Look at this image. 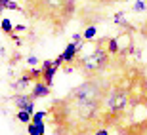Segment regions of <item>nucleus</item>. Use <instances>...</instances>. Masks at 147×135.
<instances>
[{
    "label": "nucleus",
    "mask_w": 147,
    "mask_h": 135,
    "mask_svg": "<svg viewBox=\"0 0 147 135\" xmlns=\"http://www.w3.org/2000/svg\"><path fill=\"white\" fill-rule=\"evenodd\" d=\"M103 76L86 78L59 101H54L48 112L54 116V135H86L101 124L103 101L109 90Z\"/></svg>",
    "instance_id": "f257e3e1"
},
{
    "label": "nucleus",
    "mask_w": 147,
    "mask_h": 135,
    "mask_svg": "<svg viewBox=\"0 0 147 135\" xmlns=\"http://www.w3.org/2000/svg\"><path fill=\"white\" fill-rule=\"evenodd\" d=\"M23 11L31 19L48 25L54 33H63L76 11V0H23Z\"/></svg>",
    "instance_id": "f03ea898"
},
{
    "label": "nucleus",
    "mask_w": 147,
    "mask_h": 135,
    "mask_svg": "<svg viewBox=\"0 0 147 135\" xmlns=\"http://www.w3.org/2000/svg\"><path fill=\"white\" fill-rule=\"evenodd\" d=\"M105 42H107V38H105V40H96L94 49L90 51V53L82 55V57H76L75 69H78L82 74L86 76V78L103 74L105 69L109 67L111 57H113V55L109 53V49H107Z\"/></svg>",
    "instance_id": "7ed1b4c3"
},
{
    "label": "nucleus",
    "mask_w": 147,
    "mask_h": 135,
    "mask_svg": "<svg viewBox=\"0 0 147 135\" xmlns=\"http://www.w3.org/2000/svg\"><path fill=\"white\" fill-rule=\"evenodd\" d=\"M33 99H40V97H48L50 95V86L48 84H44L42 80H36V84H34L33 88Z\"/></svg>",
    "instance_id": "20e7f679"
},
{
    "label": "nucleus",
    "mask_w": 147,
    "mask_h": 135,
    "mask_svg": "<svg viewBox=\"0 0 147 135\" xmlns=\"http://www.w3.org/2000/svg\"><path fill=\"white\" fill-rule=\"evenodd\" d=\"M27 131L31 135H44V122H38V124L29 122L27 124Z\"/></svg>",
    "instance_id": "39448f33"
},
{
    "label": "nucleus",
    "mask_w": 147,
    "mask_h": 135,
    "mask_svg": "<svg viewBox=\"0 0 147 135\" xmlns=\"http://www.w3.org/2000/svg\"><path fill=\"white\" fill-rule=\"evenodd\" d=\"M113 19H115V23H117V25H120L122 29H130V23L126 21V15H124V11H117Z\"/></svg>",
    "instance_id": "423d86ee"
},
{
    "label": "nucleus",
    "mask_w": 147,
    "mask_h": 135,
    "mask_svg": "<svg viewBox=\"0 0 147 135\" xmlns=\"http://www.w3.org/2000/svg\"><path fill=\"white\" fill-rule=\"evenodd\" d=\"M0 31L6 33V34H11L13 33V23H11L10 19H2V21H0Z\"/></svg>",
    "instance_id": "0eeeda50"
},
{
    "label": "nucleus",
    "mask_w": 147,
    "mask_h": 135,
    "mask_svg": "<svg viewBox=\"0 0 147 135\" xmlns=\"http://www.w3.org/2000/svg\"><path fill=\"white\" fill-rule=\"evenodd\" d=\"M17 120L23 122V124H29V122L33 120V114H29L27 110H19V112H17Z\"/></svg>",
    "instance_id": "6e6552de"
},
{
    "label": "nucleus",
    "mask_w": 147,
    "mask_h": 135,
    "mask_svg": "<svg viewBox=\"0 0 147 135\" xmlns=\"http://www.w3.org/2000/svg\"><path fill=\"white\" fill-rule=\"evenodd\" d=\"M94 36H96V27H86V31L82 33V38H84V42L92 40Z\"/></svg>",
    "instance_id": "1a4fd4ad"
},
{
    "label": "nucleus",
    "mask_w": 147,
    "mask_h": 135,
    "mask_svg": "<svg viewBox=\"0 0 147 135\" xmlns=\"http://www.w3.org/2000/svg\"><path fill=\"white\" fill-rule=\"evenodd\" d=\"M132 10L134 11H147V4L143 0H136V4L132 6Z\"/></svg>",
    "instance_id": "9d476101"
},
{
    "label": "nucleus",
    "mask_w": 147,
    "mask_h": 135,
    "mask_svg": "<svg viewBox=\"0 0 147 135\" xmlns=\"http://www.w3.org/2000/svg\"><path fill=\"white\" fill-rule=\"evenodd\" d=\"M6 10H16V11H23V8L17 2H13V0H10L8 4H6Z\"/></svg>",
    "instance_id": "9b49d317"
},
{
    "label": "nucleus",
    "mask_w": 147,
    "mask_h": 135,
    "mask_svg": "<svg viewBox=\"0 0 147 135\" xmlns=\"http://www.w3.org/2000/svg\"><path fill=\"white\" fill-rule=\"evenodd\" d=\"M94 4H98V6H109L113 4V2H124V0H92Z\"/></svg>",
    "instance_id": "f8f14e48"
},
{
    "label": "nucleus",
    "mask_w": 147,
    "mask_h": 135,
    "mask_svg": "<svg viewBox=\"0 0 147 135\" xmlns=\"http://www.w3.org/2000/svg\"><path fill=\"white\" fill-rule=\"evenodd\" d=\"M44 116H46V112H34V114H33V120H31V122L38 124V122H42V120H44Z\"/></svg>",
    "instance_id": "ddd939ff"
},
{
    "label": "nucleus",
    "mask_w": 147,
    "mask_h": 135,
    "mask_svg": "<svg viewBox=\"0 0 147 135\" xmlns=\"http://www.w3.org/2000/svg\"><path fill=\"white\" fill-rule=\"evenodd\" d=\"M23 110H27V112H29V114H34V103H33V101H31V103H29V105H27V107L23 108Z\"/></svg>",
    "instance_id": "4468645a"
},
{
    "label": "nucleus",
    "mask_w": 147,
    "mask_h": 135,
    "mask_svg": "<svg viewBox=\"0 0 147 135\" xmlns=\"http://www.w3.org/2000/svg\"><path fill=\"white\" fill-rule=\"evenodd\" d=\"M94 135H109V131L105 130V128H98V130L94 131Z\"/></svg>",
    "instance_id": "2eb2a0df"
},
{
    "label": "nucleus",
    "mask_w": 147,
    "mask_h": 135,
    "mask_svg": "<svg viewBox=\"0 0 147 135\" xmlns=\"http://www.w3.org/2000/svg\"><path fill=\"white\" fill-rule=\"evenodd\" d=\"M36 63H38V59H36V57H34V55H31V57H29V59H27V65H31V67H34V65H36Z\"/></svg>",
    "instance_id": "dca6fc26"
},
{
    "label": "nucleus",
    "mask_w": 147,
    "mask_h": 135,
    "mask_svg": "<svg viewBox=\"0 0 147 135\" xmlns=\"http://www.w3.org/2000/svg\"><path fill=\"white\" fill-rule=\"evenodd\" d=\"M25 31V27L23 25H17V27H13V33H23Z\"/></svg>",
    "instance_id": "f3484780"
},
{
    "label": "nucleus",
    "mask_w": 147,
    "mask_h": 135,
    "mask_svg": "<svg viewBox=\"0 0 147 135\" xmlns=\"http://www.w3.org/2000/svg\"><path fill=\"white\" fill-rule=\"evenodd\" d=\"M80 40H82V36H80V34H73V42L80 44Z\"/></svg>",
    "instance_id": "a211bd4d"
},
{
    "label": "nucleus",
    "mask_w": 147,
    "mask_h": 135,
    "mask_svg": "<svg viewBox=\"0 0 147 135\" xmlns=\"http://www.w3.org/2000/svg\"><path fill=\"white\" fill-rule=\"evenodd\" d=\"M142 34H143V36L147 38V21L143 23V27H142Z\"/></svg>",
    "instance_id": "6ab92c4d"
}]
</instances>
